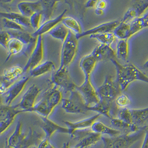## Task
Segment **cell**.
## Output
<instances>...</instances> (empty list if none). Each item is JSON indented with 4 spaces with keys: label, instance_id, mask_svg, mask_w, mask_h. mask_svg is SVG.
Listing matches in <instances>:
<instances>
[{
    "label": "cell",
    "instance_id": "6da1fadb",
    "mask_svg": "<svg viewBox=\"0 0 148 148\" xmlns=\"http://www.w3.org/2000/svg\"><path fill=\"white\" fill-rule=\"evenodd\" d=\"M116 71V79L121 91L126 90L133 82L141 81L148 83V77L132 63L121 64L116 59L112 60Z\"/></svg>",
    "mask_w": 148,
    "mask_h": 148
},
{
    "label": "cell",
    "instance_id": "7a4b0ae2",
    "mask_svg": "<svg viewBox=\"0 0 148 148\" xmlns=\"http://www.w3.org/2000/svg\"><path fill=\"white\" fill-rule=\"evenodd\" d=\"M147 128L141 129L134 133L121 134L114 137L102 136L101 140L104 143L103 148H129L145 135Z\"/></svg>",
    "mask_w": 148,
    "mask_h": 148
},
{
    "label": "cell",
    "instance_id": "3957f363",
    "mask_svg": "<svg viewBox=\"0 0 148 148\" xmlns=\"http://www.w3.org/2000/svg\"><path fill=\"white\" fill-rule=\"evenodd\" d=\"M40 140L38 135L31 130L28 134L22 132V123L18 121L14 132L6 141L8 145L14 148H28L36 144Z\"/></svg>",
    "mask_w": 148,
    "mask_h": 148
},
{
    "label": "cell",
    "instance_id": "277c9868",
    "mask_svg": "<svg viewBox=\"0 0 148 148\" xmlns=\"http://www.w3.org/2000/svg\"><path fill=\"white\" fill-rule=\"evenodd\" d=\"M96 91L100 101L109 103H113L122 92L116 81H114L110 75L106 77L104 83Z\"/></svg>",
    "mask_w": 148,
    "mask_h": 148
},
{
    "label": "cell",
    "instance_id": "5b68a950",
    "mask_svg": "<svg viewBox=\"0 0 148 148\" xmlns=\"http://www.w3.org/2000/svg\"><path fill=\"white\" fill-rule=\"evenodd\" d=\"M78 40L76 34L69 31L67 38L63 42L59 68L67 67L73 61L78 49Z\"/></svg>",
    "mask_w": 148,
    "mask_h": 148
},
{
    "label": "cell",
    "instance_id": "8992f818",
    "mask_svg": "<svg viewBox=\"0 0 148 148\" xmlns=\"http://www.w3.org/2000/svg\"><path fill=\"white\" fill-rule=\"evenodd\" d=\"M68 98H63L62 108L71 114H86L89 112L88 106L83 98L76 89L72 91Z\"/></svg>",
    "mask_w": 148,
    "mask_h": 148
},
{
    "label": "cell",
    "instance_id": "52a82bcc",
    "mask_svg": "<svg viewBox=\"0 0 148 148\" xmlns=\"http://www.w3.org/2000/svg\"><path fill=\"white\" fill-rule=\"evenodd\" d=\"M71 136L72 139L78 141L74 148H87L99 141L102 136L87 129L75 130Z\"/></svg>",
    "mask_w": 148,
    "mask_h": 148
},
{
    "label": "cell",
    "instance_id": "ba28073f",
    "mask_svg": "<svg viewBox=\"0 0 148 148\" xmlns=\"http://www.w3.org/2000/svg\"><path fill=\"white\" fill-rule=\"evenodd\" d=\"M51 81L56 86L62 88L66 92H71L77 87L70 77L67 67L59 68L52 74Z\"/></svg>",
    "mask_w": 148,
    "mask_h": 148
},
{
    "label": "cell",
    "instance_id": "9c48e42d",
    "mask_svg": "<svg viewBox=\"0 0 148 148\" xmlns=\"http://www.w3.org/2000/svg\"><path fill=\"white\" fill-rule=\"evenodd\" d=\"M23 111L16 108L15 106H11L1 104L0 107V133L2 134L13 123L16 116Z\"/></svg>",
    "mask_w": 148,
    "mask_h": 148
},
{
    "label": "cell",
    "instance_id": "30bf717a",
    "mask_svg": "<svg viewBox=\"0 0 148 148\" xmlns=\"http://www.w3.org/2000/svg\"><path fill=\"white\" fill-rule=\"evenodd\" d=\"M44 56L43 36L40 35L37 37L36 45L32 49L29 58L23 68L24 72L31 71L38 65L40 64Z\"/></svg>",
    "mask_w": 148,
    "mask_h": 148
},
{
    "label": "cell",
    "instance_id": "8fae6325",
    "mask_svg": "<svg viewBox=\"0 0 148 148\" xmlns=\"http://www.w3.org/2000/svg\"><path fill=\"white\" fill-rule=\"evenodd\" d=\"M40 89L35 84L32 85L27 89L23 95L20 102L15 105V107L23 112H30L31 110L36 105L35 102L37 97L40 92Z\"/></svg>",
    "mask_w": 148,
    "mask_h": 148
},
{
    "label": "cell",
    "instance_id": "7c38bea8",
    "mask_svg": "<svg viewBox=\"0 0 148 148\" xmlns=\"http://www.w3.org/2000/svg\"><path fill=\"white\" fill-rule=\"evenodd\" d=\"M75 89L79 92L88 107L93 106L100 101L97 91L92 84L90 79H85L84 83L81 86H77Z\"/></svg>",
    "mask_w": 148,
    "mask_h": 148
},
{
    "label": "cell",
    "instance_id": "4fadbf2b",
    "mask_svg": "<svg viewBox=\"0 0 148 148\" xmlns=\"http://www.w3.org/2000/svg\"><path fill=\"white\" fill-rule=\"evenodd\" d=\"M121 23V21L118 20L106 22L101 25H99L93 28L89 29L86 31L83 32L81 34L76 35V36L77 39L79 40V38L87 36H91L95 34L113 32L115 29L120 25Z\"/></svg>",
    "mask_w": 148,
    "mask_h": 148
},
{
    "label": "cell",
    "instance_id": "5bb4252c",
    "mask_svg": "<svg viewBox=\"0 0 148 148\" xmlns=\"http://www.w3.org/2000/svg\"><path fill=\"white\" fill-rule=\"evenodd\" d=\"M29 80V77H25L20 81L14 82V84L8 89L5 93V103L7 106H10L12 102L20 94L23 90L26 83Z\"/></svg>",
    "mask_w": 148,
    "mask_h": 148
},
{
    "label": "cell",
    "instance_id": "9a60e30c",
    "mask_svg": "<svg viewBox=\"0 0 148 148\" xmlns=\"http://www.w3.org/2000/svg\"><path fill=\"white\" fill-rule=\"evenodd\" d=\"M40 118L42 121L41 128L45 132L46 138L49 139L50 137L56 132L69 135L71 134L70 130L67 127L66 128L61 127L54 123V121L49 120L48 118H45L42 116Z\"/></svg>",
    "mask_w": 148,
    "mask_h": 148
},
{
    "label": "cell",
    "instance_id": "2e32d148",
    "mask_svg": "<svg viewBox=\"0 0 148 148\" xmlns=\"http://www.w3.org/2000/svg\"><path fill=\"white\" fill-rule=\"evenodd\" d=\"M98 62L105 61L116 59L115 52L110 46L101 44L94 48L91 53Z\"/></svg>",
    "mask_w": 148,
    "mask_h": 148
},
{
    "label": "cell",
    "instance_id": "e0dca14e",
    "mask_svg": "<svg viewBox=\"0 0 148 148\" xmlns=\"http://www.w3.org/2000/svg\"><path fill=\"white\" fill-rule=\"evenodd\" d=\"M131 124L142 128L148 127V108L139 109H130Z\"/></svg>",
    "mask_w": 148,
    "mask_h": 148
},
{
    "label": "cell",
    "instance_id": "ac0fdd59",
    "mask_svg": "<svg viewBox=\"0 0 148 148\" xmlns=\"http://www.w3.org/2000/svg\"><path fill=\"white\" fill-rule=\"evenodd\" d=\"M17 7L20 14L28 18H30L35 13L42 11L41 1L21 2L18 4Z\"/></svg>",
    "mask_w": 148,
    "mask_h": 148
},
{
    "label": "cell",
    "instance_id": "d6986e66",
    "mask_svg": "<svg viewBox=\"0 0 148 148\" xmlns=\"http://www.w3.org/2000/svg\"><path fill=\"white\" fill-rule=\"evenodd\" d=\"M67 11V10H65L61 14H60L56 18L46 21L45 23H43L40 25V27L38 28V29H37L32 34V36L34 38H37L38 36L40 35L43 36V34L46 33L48 34L49 31L53 29L54 27L57 26L59 23H61L63 18L64 17V15L66 14Z\"/></svg>",
    "mask_w": 148,
    "mask_h": 148
},
{
    "label": "cell",
    "instance_id": "ffe728a7",
    "mask_svg": "<svg viewBox=\"0 0 148 148\" xmlns=\"http://www.w3.org/2000/svg\"><path fill=\"white\" fill-rule=\"evenodd\" d=\"M101 115L99 114H97L90 118L83 119L79 121H76V122L64 121V123L67 125V127L70 130L71 133V135L75 130L86 129L88 128H91L93 124L97 121V119H98Z\"/></svg>",
    "mask_w": 148,
    "mask_h": 148
},
{
    "label": "cell",
    "instance_id": "44dd1931",
    "mask_svg": "<svg viewBox=\"0 0 148 148\" xmlns=\"http://www.w3.org/2000/svg\"><path fill=\"white\" fill-rule=\"evenodd\" d=\"M53 110L61 103L63 98L61 92L56 87L51 88L44 93L42 98Z\"/></svg>",
    "mask_w": 148,
    "mask_h": 148
},
{
    "label": "cell",
    "instance_id": "7402d4cb",
    "mask_svg": "<svg viewBox=\"0 0 148 148\" xmlns=\"http://www.w3.org/2000/svg\"><path fill=\"white\" fill-rule=\"evenodd\" d=\"M97 62V61L92 54L82 57L79 66L85 75V79H90V75L92 73Z\"/></svg>",
    "mask_w": 148,
    "mask_h": 148
},
{
    "label": "cell",
    "instance_id": "603a6c76",
    "mask_svg": "<svg viewBox=\"0 0 148 148\" xmlns=\"http://www.w3.org/2000/svg\"><path fill=\"white\" fill-rule=\"evenodd\" d=\"M112 125L116 129L120 130L122 134H130L136 133L141 129L133 124H130L120 119L119 118H112L111 119ZM147 128V127H146ZM143 129V128H142Z\"/></svg>",
    "mask_w": 148,
    "mask_h": 148
},
{
    "label": "cell",
    "instance_id": "cb8c5ba5",
    "mask_svg": "<svg viewBox=\"0 0 148 148\" xmlns=\"http://www.w3.org/2000/svg\"><path fill=\"white\" fill-rule=\"evenodd\" d=\"M91 130L95 133L101 135H108L110 137H114L121 134V132L116 129L110 128L101 121H95L91 127Z\"/></svg>",
    "mask_w": 148,
    "mask_h": 148
},
{
    "label": "cell",
    "instance_id": "d4e9b609",
    "mask_svg": "<svg viewBox=\"0 0 148 148\" xmlns=\"http://www.w3.org/2000/svg\"><path fill=\"white\" fill-rule=\"evenodd\" d=\"M112 104L106 101H100L99 102L93 106L88 107L89 111H93L97 112L98 114L103 115L106 117L112 119L113 118L112 115Z\"/></svg>",
    "mask_w": 148,
    "mask_h": 148
},
{
    "label": "cell",
    "instance_id": "484cf974",
    "mask_svg": "<svg viewBox=\"0 0 148 148\" xmlns=\"http://www.w3.org/2000/svg\"><path fill=\"white\" fill-rule=\"evenodd\" d=\"M0 14L3 18H6L9 20L12 21L22 27H31L29 18L24 16L22 14L14 12H1Z\"/></svg>",
    "mask_w": 148,
    "mask_h": 148
},
{
    "label": "cell",
    "instance_id": "4316f807",
    "mask_svg": "<svg viewBox=\"0 0 148 148\" xmlns=\"http://www.w3.org/2000/svg\"><path fill=\"white\" fill-rule=\"evenodd\" d=\"M42 21V22L50 20L51 17L54 12V10L57 7L58 1H41Z\"/></svg>",
    "mask_w": 148,
    "mask_h": 148
},
{
    "label": "cell",
    "instance_id": "83f0119b",
    "mask_svg": "<svg viewBox=\"0 0 148 148\" xmlns=\"http://www.w3.org/2000/svg\"><path fill=\"white\" fill-rule=\"evenodd\" d=\"M55 68V65L53 62L46 61L31 70L30 75L32 77H38L53 71Z\"/></svg>",
    "mask_w": 148,
    "mask_h": 148
},
{
    "label": "cell",
    "instance_id": "f1b7e54d",
    "mask_svg": "<svg viewBox=\"0 0 148 148\" xmlns=\"http://www.w3.org/2000/svg\"><path fill=\"white\" fill-rule=\"evenodd\" d=\"M24 73L23 68L20 66H14L4 70L1 79L14 83V81L18 79Z\"/></svg>",
    "mask_w": 148,
    "mask_h": 148
},
{
    "label": "cell",
    "instance_id": "f546056e",
    "mask_svg": "<svg viewBox=\"0 0 148 148\" xmlns=\"http://www.w3.org/2000/svg\"><path fill=\"white\" fill-rule=\"evenodd\" d=\"M113 33L116 38L119 40H128L129 38L133 36L129 23H124L121 22L120 25L115 29Z\"/></svg>",
    "mask_w": 148,
    "mask_h": 148
},
{
    "label": "cell",
    "instance_id": "4dcf8cb0",
    "mask_svg": "<svg viewBox=\"0 0 148 148\" xmlns=\"http://www.w3.org/2000/svg\"><path fill=\"white\" fill-rule=\"evenodd\" d=\"M25 44L21 40L14 37H11L7 46L8 56L6 61L13 55L18 54L22 51Z\"/></svg>",
    "mask_w": 148,
    "mask_h": 148
},
{
    "label": "cell",
    "instance_id": "1f68e13d",
    "mask_svg": "<svg viewBox=\"0 0 148 148\" xmlns=\"http://www.w3.org/2000/svg\"><path fill=\"white\" fill-rule=\"evenodd\" d=\"M129 49L128 40H119L116 47V57L122 61H127L129 57Z\"/></svg>",
    "mask_w": 148,
    "mask_h": 148
},
{
    "label": "cell",
    "instance_id": "d6a6232c",
    "mask_svg": "<svg viewBox=\"0 0 148 148\" xmlns=\"http://www.w3.org/2000/svg\"><path fill=\"white\" fill-rule=\"evenodd\" d=\"M69 32V30L61 22L48 34L55 39L61 40L63 42L67 38Z\"/></svg>",
    "mask_w": 148,
    "mask_h": 148
},
{
    "label": "cell",
    "instance_id": "836d02e7",
    "mask_svg": "<svg viewBox=\"0 0 148 148\" xmlns=\"http://www.w3.org/2000/svg\"><path fill=\"white\" fill-rule=\"evenodd\" d=\"M90 38L95 39L99 42L101 44L108 46H111L116 40L115 37L113 32H108L104 34H95L89 36Z\"/></svg>",
    "mask_w": 148,
    "mask_h": 148
},
{
    "label": "cell",
    "instance_id": "e575fe53",
    "mask_svg": "<svg viewBox=\"0 0 148 148\" xmlns=\"http://www.w3.org/2000/svg\"><path fill=\"white\" fill-rule=\"evenodd\" d=\"M61 23L68 29L76 35L81 34L82 32L81 25L79 22L71 17H66L63 18Z\"/></svg>",
    "mask_w": 148,
    "mask_h": 148
},
{
    "label": "cell",
    "instance_id": "d590c367",
    "mask_svg": "<svg viewBox=\"0 0 148 148\" xmlns=\"http://www.w3.org/2000/svg\"><path fill=\"white\" fill-rule=\"evenodd\" d=\"M129 23L130 25L131 32L133 36L141 31L142 29L145 28L144 16L135 19Z\"/></svg>",
    "mask_w": 148,
    "mask_h": 148
},
{
    "label": "cell",
    "instance_id": "8d00e7d4",
    "mask_svg": "<svg viewBox=\"0 0 148 148\" xmlns=\"http://www.w3.org/2000/svg\"><path fill=\"white\" fill-rule=\"evenodd\" d=\"M132 7L136 11L139 17H140L148 8V0L135 1Z\"/></svg>",
    "mask_w": 148,
    "mask_h": 148
},
{
    "label": "cell",
    "instance_id": "74e56055",
    "mask_svg": "<svg viewBox=\"0 0 148 148\" xmlns=\"http://www.w3.org/2000/svg\"><path fill=\"white\" fill-rule=\"evenodd\" d=\"M41 19H42V14L41 12H37L34 14L30 18L31 26L36 31L40 27Z\"/></svg>",
    "mask_w": 148,
    "mask_h": 148
},
{
    "label": "cell",
    "instance_id": "f35d334b",
    "mask_svg": "<svg viewBox=\"0 0 148 148\" xmlns=\"http://www.w3.org/2000/svg\"><path fill=\"white\" fill-rule=\"evenodd\" d=\"M115 101L116 106L121 108H125L130 104V99L127 95L124 94H120Z\"/></svg>",
    "mask_w": 148,
    "mask_h": 148
},
{
    "label": "cell",
    "instance_id": "ab89813d",
    "mask_svg": "<svg viewBox=\"0 0 148 148\" xmlns=\"http://www.w3.org/2000/svg\"><path fill=\"white\" fill-rule=\"evenodd\" d=\"M3 22L4 27L6 28L7 29H11L12 31H25L24 28L22 26H21L20 25L12 21L9 20L6 18H3Z\"/></svg>",
    "mask_w": 148,
    "mask_h": 148
},
{
    "label": "cell",
    "instance_id": "60d3db41",
    "mask_svg": "<svg viewBox=\"0 0 148 148\" xmlns=\"http://www.w3.org/2000/svg\"><path fill=\"white\" fill-rule=\"evenodd\" d=\"M11 37L8 31H2L0 32V44L1 45L7 49L8 42L10 40Z\"/></svg>",
    "mask_w": 148,
    "mask_h": 148
},
{
    "label": "cell",
    "instance_id": "b9f144b4",
    "mask_svg": "<svg viewBox=\"0 0 148 148\" xmlns=\"http://www.w3.org/2000/svg\"><path fill=\"white\" fill-rule=\"evenodd\" d=\"M14 83L9 82L1 79V84H0L1 94H5L7 92L8 89Z\"/></svg>",
    "mask_w": 148,
    "mask_h": 148
},
{
    "label": "cell",
    "instance_id": "7bdbcfd3",
    "mask_svg": "<svg viewBox=\"0 0 148 148\" xmlns=\"http://www.w3.org/2000/svg\"><path fill=\"white\" fill-rule=\"evenodd\" d=\"M108 6V2L106 1H97L95 8L97 10H99L104 11Z\"/></svg>",
    "mask_w": 148,
    "mask_h": 148
},
{
    "label": "cell",
    "instance_id": "ee69618b",
    "mask_svg": "<svg viewBox=\"0 0 148 148\" xmlns=\"http://www.w3.org/2000/svg\"><path fill=\"white\" fill-rule=\"evenodd\" d=\"M39 148H54L49 141V139L45 138L38 145Z\"/></svg>",
    "mask_w": 148,
    "mask_h": 148
},
{
    "label": "cell",
    "instance_id": "f6af8a7d",
    "mask_svg": "<svg viewBox=\"0 0 148 148\" xmlns=\"http://www.w3.org/2000/svg\"><path fill=\"white\" fill-rule=\"evenodd\" d=\"M141 148H148V127L145 130L144 140Z\"/></svg>",
    "mask_w": 148,
    "mask_h": 148
},
{
    "label": "cell",
    "instance_id": "bcb514c9",
    "mask_svg": "<svg viewBox=\"0 0 148 148\" xmlns=\"http://www.w3.org/2000/svg\"><path fill=\"white\" fill-rule=\"evenodd\" d=\"M97 1H88L86 3V8H95V5L97 3Z\"/></svg>",
    "mask_w": 148,
    "mask_h": 148
},
{
    "label": "cell",
    "instance_id": "7dc6e473",
    "mask_svg": "<svg viewBox=\"0 0 148 148\" xmlns=\"http://www.w3.org/2000/svg\"><path fill=\"white\" fill-rule=\"evenodd\" d=\"M144 21H145V27H148V14H146L144 16Z\"/></svg>",
    "mask_w": 148,
    "mask_h": 148
},
{
    "label": "cell",
    "instance_id": "c3c4849f",
    "mask_svg": "<svg viewBox=\"0 0 148 148\" xmlns=\"http://www.w3.org/2000/svg\"><path fill=\"white\" fill-rule=\"evenodd\" d=\"M95 13L97 14V15H98V16H101L103 15L104 13V11H102V10H97V9H95Z\"/></svg>",
    "mask_w": 148,
    "mask_h": 148
},
{
    "label": "cell",
    "instance_id": "681fc988",
    "mask_svg": "<svg viewBox=\"0 0 148 148\" xmlns=\"http://www.w3.org/2000/svg\"><path fill=\"white\" fill-rule=\"evenodd\" d=\"M143 67L144 69H147V70H148V60L143 64Z\"/></svg>",
    "mask_w": 148,
    "mask_h": 148
},
{
    "label": "cell",
    "instance_id": "f907efd6",
    "mask_svg": "<svg viewBox=\"0 0 148 148\" xmlns=\"http://www.w3.org/2000/svg\"><path fill=\"white\" fill-rule=\"evenodd\" d=\"M5 148H12V147H10V146H9L8 145V144L7 143V142H6V146H5Z\"/></svg>",
    "mask_w": 148,
    "mask_h": 148
},
{
    "label": "cell",
    "instance_id": "816d5d0a",
    "mask_svg": "<svg viewBox=\"0 0 148 148\" xmlns=\"http://www.w3.org/2000/svg\"></svg>",
    "mask_w": 148,
    "mask_h": 148
}]
</instances>
